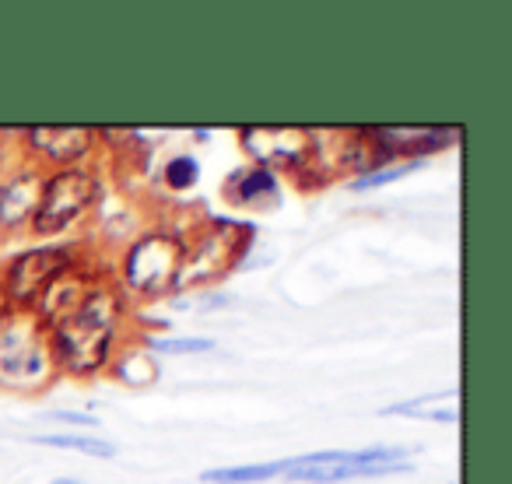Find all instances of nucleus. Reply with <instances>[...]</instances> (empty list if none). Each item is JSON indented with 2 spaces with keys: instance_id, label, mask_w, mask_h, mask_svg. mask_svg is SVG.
<instances>
[{
  "instance_id": "14",
  "label": "nucleus",
  "mask_w": 512,
  "mask_h": 484,
  "mask_svg": "<svg viewBox=\"0 0 512 484\" xmlns=\"http://www.w3.org/2000/svg\"><path fill=\"white\" fill-rule=\"evenodd\" d=\"M158 351H169V355H197V351H211L214 341L204 337H183V341H155Z\"/></svg>"
},
{
  "instance_id": "8",
  "label": "nucleus",
  "mask_w": 512,
  "mask_h": 484,
  "mask_svg": "<svg viewBox=\"0 0 512 484\" xmlns=\"http://www.w3.org/2000/svg\"><path fill=\"white\" fill-rule=\"evenodd\" d=\"M39 197H43V186L32 172H22L18 179H11L0 193V221L4 225H22L36 214Z\"/></svg>"
},
{
  "instance_id": "9",
  "label": "nucleus",
  "mask_w": 512,
  "mask_h": 484,
  "mask_svg": "<svg viewBox=\"0 0 512 484\" xmlns=\"http://www.w3.org/2000/svg\"><path fill=\"white\" fill-rule=\"evenodd\" d=\"M383 151H428L442 148L453 137V130H425V127H376L372 130Z\"/></svg>"
},
{
  "instance_id": "6",
  "label": "nucleus",
  "mask_w": 512,
  "mask_h": 484,
  "mask_svg": "<svg viewBox=\"0 0 512 484\" xmlns=\"http://www.w3.org/2000/svg\"><path fill=\"white\" fill-rule=\"evenodd\" d=\"M242 141L264 165H299L309 151V134L295 127H246Z\"/></svg>"
},
{
  "instance_id": "12",
  "label": "nucleus",
  "mask_w": 512,
  "mask_h": 484,
  "mask_svg": "<svg viewBox=\"0 0 512 484\" xmlns=\"http://www.w3.org/2000/svg\"><path fill=\"white\" fill-rule=\"evenodd\" d=\"M271 190H274V176L267 169L242 172V176L235 179V193H239V200H253L256 193H271Z\"/></svg>"
},
{
  "instance_id": "1",
  "label": "nucleus",
  "mask_w": 512,
  "mask_h": 484,
  "mask_svg": "<svg viewBox=\"0 0 512 484\" xmlns=\"http://www.w3.org/2000/svg\"><path fill=\"white\" fill-rule=\"evenodd\" d=\"M120 320V299L109 288H88L85 302L57 323V358L64 369L71 372H92L106 362L109 341H113V327Z\"/></svg>"
},
{
  "instance_id": "15",
  "label": "nucleus",
  "mask_w": 512,
  "mask_h": 484,
  "mask_svg": "<svg viewBox=\"0 0 512 484\" xmlns=\"http://www.w3.org/2000/svg\"><path fill=\"white\" fill-rule=\"evenodd\" d=\"M404 176V165L400 169H383V172H372V176H362L355 183V190H369V186H383V183H393V179Z\"/></svg>"
},
{
  "instance_id": "10",
  "label": "nucleus",
  "mask_w": 512,
  "mask_h": 484,
  "mask_svg": "<svg viewBox=\"0 0 512 484\" xmlns=\"http://www.w3.org/2000/svg\"><path fill=\"white\" fill-rule=\"evenodd\" d=\"M281 474V463H253V467H221L207 470L204 481L211 484H246V481H267V477Z\"/></svg>"
},
{
  "instance_id": "7",
  "label": "nucleus",
  "mask_w": 512,
  "mask_h": 484,
  "mask_svg": "<svg viewBox=\"0 0 512 484\" xmlns=\"http://www.w3.org/2000/svg\"><path fill=\"white\" fill-rule=\"evenodd\" d=\"M29 137L53 162H74L92 148V130L88 127H36Z\"/></svg>"
},
{
  "instance_id": "11",
  "label": "nucleus",
  "mask_w": 512,
  "mask_h": 484,
  "mask_svg": "<svg viewBox=\"0 0 512 484\" xmlns=\"http://www.w3.org/2000/svg\"><path fill=\"white\" fill-rule=\"evenodd\" d=\"M36 442H43V446H57V449H81V453L102 456V460L116 456L113 442L92 439V435H36Z\"/></svg>"
},
{
  "instance_id": "4",
  "label": "nucleus",
  "mask_w": 512,
  "mask_h": 484,
  "mask_svg": "<svg viewBox=\"0 0 512 484\" xmlns=\"http://www.w3.org/2000/svg\"><path fill=\"white\" fill-rule=\"evenodd\" d=\"M183 271V242L172 235H148L127 257V285L144 295H158L172 288Z\"/></svg>"
},
{
  "instance_id": "16",
  "label": "nucleus",
  "mask_w": 512,
  "mask_h": 484,
  "mask_svg": "<svg viewBox=\"0 0 512 484\" xmlns=\"http://www.w3.org/2000/svg\"><path fill=\"white\" fill-rule=\"evenodd\" d=\"M8 309H11V295H8V288L0 285V316H8Z\"/></svg>"
},
{
  "instance_id": "17",
  "label": "nucleus",
  "mask_w": 512,
  "mask_h": 484,
  "mask_svg": "<svg viewBox=\"0 0 512 484\" xmlns=\"http://www.w3.org/2000/svg\"><path fill=\"white\" fill-rule=\"evenodd\" d=\"M53 484H81V481H71V477H60V481H53Z\"/></svg>"
},
{
  "instance_id": "13",
  "label": "nucleus",
  "mask_w": 512,
  "mask_h": 484,
  "mask_svg": "<svg viewBox=\"0 0 512 484\" xmlns=\"http://www.w3.org/2000/svg\"><path fill=\"white\" fill-rule=\"evenodd\" d=\"M165 179H169V186H176V190H186V186L197 183V162H193V158H172L169 169H165Z\"/></svg>"
},
{
  "instance_id": "2",
  "label": "nucleus",
  "mask_w": 512,
  "mask_h": 484,
  "mask_svg": "<svg viewBox=\"0 0 512 484\" xmlns=\"http://www.w3.org/2000/svg\"><path fill=\"white\" fill-rule=\"evenodd\" d=\"M404 449H327V453H309L299 460L281 463V474H288L292 481H316V484H334L348 481V477H376L390 474V470L404 467Z\"/></svg>"
},
{
  "instance_id": "3",
  "label": "nucleus",
  "mask_w": 512,
  "mask_h": 484,
  "mask_svg": "<svg viewBox=\"0 0 512 484\" xmlns=\"http://www.w3.org/2000/svg\"><path fill=\"white\" fill-rule=\"evenodd\" d=\"M95 200V176L85 169H67L57 172L50 183L43 186V197H39V207L32 214V225L36 232H64L67 225L81 218V214L92 207Z\"/></svg>"
},
{
  "instance_id": "5",
  "label": "nucleus",
  "mask_w": 512,
  "mask_h": 484,
  "mask_svg": "<svg viewBox=\"0 0 512 484\" xmlns=\"http://www.w3.org/2000/svg\"><path fill=\"white\" fill-rule=\"evenodd\" d=\"M67 267H71V257H67L64 250H53V246L25 253V257H18L15 264H11L8 295H11V299H18V302L39 299V295L50 288V281L60 278Z\"/></svg>"
}]
</instances>
